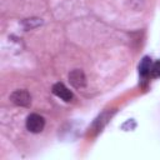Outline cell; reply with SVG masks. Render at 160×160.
Segmentation results:
<instances>
[{
	"label": "cell",
	"instance_id": "cell-1",
	"mask_svg": "<svg viewBox=\"0 0 160 160\" xmlns=\"http://www.w3.org/2000/svg\"><path fill=\"white\" fill-rule=\"evenodd\" d=\"M45 126V120L41 115L39 114H30L26 119V129L30 131V132H34V134H39L42 131Z\"/></svg>",
	"mask_w": 160,
	"mask_h": 160
},
{
	"label": "cell",
	"instance_id": "cell-2",
	"mask_svg": "<svg viewBox=\"0 0 160 160\" xmlns=\"http://www.w3.org/2000/svg\"><path fill=\"white\" fill-rule=\"evenodd\" d=\"M10 100L18 106H29L31 102V96L26 90H16L10 95Z\"/></svg>",
	"mask_w": 160,
	"mask_h": 160
},
{
	"label": "cell",
	"instance_id": "cell-3",
	"mask_svg": "<svg viewBox=\"0 0 160 160\" xmlns=\"http://www.w3.org/2000/svg\"><path fill=\"white\" fill-rule=\"evenodd\" d=\"M69 80L71 82V85L76 89H81L86 85V79L85 75L82 72V70L80 69H74L70 74H69Z\"/></svg>",
	"mask_w": 160,
	"mask_h": 160
},
{
	"label": "cell",
	"instance_id": "cell-4",
	"mask_svg": "<svg viewBox=\"0 0 160 160\" xmlns=\"http://www.w3.org/2000/svg\"><path fill=\"white\" fill-rule=\"evenodd\" d=\"M52 92H54L58 98L62 99L64 101H70V100L72 99V92H71L64 84H61V82L54 84V86H52Z\"/></svg>",
	"mask_w": 160,
	"mask_h": 160
},
{
	"label": "cell",
	"instance_id": "cell-5",
	"mask_svg": "<svg viewBox=\"0 0 160 160\" xmlns=\"http://www.w3.org/2000/svg\"><path fill=\"white\" fill-rule=\"evenodd\" d=\"M151 65H152V62H151V59H150L149 56L142 58V60H141L140 64H139V74H140L141 78L145 79V78H148V76L150 75Z\"/></svg>",
	"mask_w": 160,
	"mask_h": 160
},
{
	"label": "cell",
	"instance_id": "cell-6",
	"mask_svg": "<svg viewBox=\"0 0 160 160\" xmlns=\"http://www.w3.org/2000/svg\"><path fill=\"white\" fill-rule=\"evenodd\" d=\"M150 76H151V78H160V60L155 61V62L151 65Z\"/></svg>",
	"mask_w": 160,
	"mask_h": 160
}]
</instances>
